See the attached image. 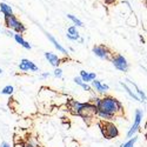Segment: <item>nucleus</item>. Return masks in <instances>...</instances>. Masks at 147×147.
Instances as JSON below:
<instances>
[{"label": "nucleus", "instance_id": "nucleus-1", "mask_svg": "<svg viewBox=\"0 0 147 147\" xmlns=\"http://www.w3.org/2000/svg\"><path fill=\"white\" fill-rule=\"evenodd\" d=\"M67 106L73 114H76V115L79 114V117H81L85 121L87 119H92L93 117H95L96 111H98V108L94 105L90 104L88 101L79 102L78 100H74V99H69L67 102Z\"/></svg>", "mask_w": 147, "mask_h": 147}, {"label": "nucleus", "instance_id": "nucleus-2", "mask_svg": "<svg viewBox=\"0 0 147 147\" xmlns=\"http://www.w3.org/2000/svg\"><path fill=\"white\" fill-rule=\"evenodd\" d=\"M99 111H102L112 117H117L119 114H122L124 112V106L120 100L117 98L111 96V95H105L100 99V102L96 107Z\"/></svg>", "mask_w": 147, "mask_h": 147}, {"label": "nucleus", "instance_id": "nucleus-3", "mask_svg": "<svg viewBox=\"0 0 147 147\" xmlns=\"http://www.w3.org/2000/svg\"><path fill=\"white\" fill-rule=\"evenodd\" d=\"M100 131L106 139H114L119 136V129L112 121H101L99 124Z\"/></svg>", "mask_w": 147, "mask_h": 147}, {"label": "nucleus", "instance_id": "nucleus-4", "mask_svg": "<svg viewBox=\"0 0 147 147\" xmlns=\"http://www.w3.org/2000/svg\"><path fill=\"white\" fill-rule=\"evenodd\" d=\"M5 25L8 30H12V31H14L16 33H24L26 31V27L25 25L18 20V18L13 14V16H8V17H5Z\"/></svg>", "mask_w": 147, "mask_h": 147}, {"label": "nucleus", "instance_id": "nucleus-5", "mask_svg": "<svg viewBox=\"0 0 147 147\" xmlns=\"http://www.w3.org/2000/svg\"><path fill=\"white\" fill-rule=\"evenodd\" d=\"M142 118H144V112L141 111V109H136V113H134V121H133L131 128L127 132V137L128 138L134 137V134H136L139 131V128L141 126Z\"/></svg>", "mask_w": 147, "mask_h": 147}, {"label": "nucleus", "instance_id": "nucleus-6", "mask_svg": "<svg viewBox=\"0 0 147 147\" xmlns=\"http://www.w3.org/2000/svg\"><path fill=\"white\" fill-rule=\"evenodd\" d=\"M111 61H112L113 66L117 69H119L120 72H127L128 68H129V64H128L127 59L124 55H121V54H114L112 57Z\"/></svg>", "mask_w": 147, "mask_h": 147}, {"label": "nucleus", "instance_id": "nucleus-7", "mask_svg": "<svg viewBox=\"0 0 147 147\" xmlns=\"http://www.w3.org/2000/svg\"><path fill=\"white\" fill-rule=\"evenodd\" d=\"M92 52L98 58H100L102 60H108L109 58H111V52H109V50L105 45H95V46H93Z\"/></svg>", "mask_w": 147, "mask_h": 147}, {"label": "nucleus", "instance_id": "nucleus-8", "mask_svg": "<svg viewBox=\"0 0 147 147\" xmlns=\"http://www.w3.org/2000/svg\"><path fill=\"white\" fill-rule=\"evenodd\" d=\"M18 67L20 68V71L22 72H28V71H32V72H36L39 68L36 66L33 61L28 60V59H22L20 61V64L18 65Z\"/></svg>", "mask_w": 147, "mask_h": 147}, {"label": "nucleus", "instance_id": "nucleus-9", "mask_svg": "<svg viewBox=\"0 0 147 147\" xmlns=\"http://www.w3.org/2000/svg\"><path fill=\"white\" fill-rule=\"evenodd\" d=\"M91 84H92V90H94V92H96V93H99V94H105L108 90H109V86L108 85H106V84H104L101 80H96V79H94L93 81H91Z\"/></svg>", "mask_w": 147, "mask_h": 147}, {"label": "nucleus", "instance_id": "nucleus-10", "mask_svg": "<svg viewBox=\"0 0 147 147\" xmlns=\"http://www.w3.org/2000/svg\"><path fill=\"white\" fill-rule=\"evenodd\" d=\"M45 58L47 59L48 63H50V65H52L53 67H59V65L61 63V59L52 52H45Z\"/></svg>", "mask_w": 147, "mask_h": 147}, {"label": "nucleus", "instance_id": "nucleus-11", "mask_svg": "<svg viewBox=\"0 0 147 147\" xmlns=\"http://www.w3.org/2000/svg\"><path fill=\"white\" fill-rule=\"evenodd\" d=\"M125 84H127V85H131V87L132 88H134L136 91H134V93H136L138 96H139V99L141 100V102H145L146 101V94H145V92L144 91H141L138 86H137V84H134L133 81H131L129 79H125Z\"/></svg>", "mask_w": 147, "mask_h": 147}, {"label": "nucleus", "instance_id": "nucleus-12", "mask_svg": "<svg viewBox=\"0 0 147 147\" xmlns=\"http://www.w3.org/2000/svg\"><path fill=\"white\" fill-rule=\"evenodd\" d=\"M66 36L69 39V40H73V41H77L80 39V35H79V32L77 30V26H71L67 28V33H66Z\"/></svg>", "mask_w": 147, "mask_h": 147}, {"label": "nucleus", "instance_id": "nucleus-13", "mask_svg": "<svg viewBox=\"0 0 147 147\" xmlns=\"http://www.w3.org/2000/svg\"><path fill=\"white\" fill-rule=\"evenodd\" d=\"M46 35H47V38L48 39H50L51 40V42L53 44V46L57 48V50L60 52V53H63V54H65V55H67V50H65V48L63 47V46H61L59 42H58V40L54 38V36H52L50 33H46Z\"/></svg>", "mask_w": 147, "mask_h": 147}, {"label": "nucleus", "instance_id": "nucleus-14", "mask_svg": "<svg viewBox=\"0 0 147 147\" xmlns=\"http://www.w3.org/2000/svg\"><path fill=\"white\" fill-rule=\"evenodd\" d=\"M13 38H14V40H16L18 44H20V46H22L24 48H26V50H31V48H32V46H31L25 39L22 38L21 34H19V33H14Z\"/></svg>", "mask_w": 147, "mask_h": 147}, {"label": "nucleus", "instance_id": "nucleus-15", "mask_svg": "<svg viewBox=\"0 0 147 147\" xmlns=\"http://www.w3.org/2000/svg\"><path fill=\"white\" fill-rule=\"evenodd\" d=\"M120 85H121V86H122V88H124L126 92H127V94L132 98V99H134V100H137V101H139V102H141V100L139 99V96L136 94V93H134V91H132L129 87H128V85H126L125 82H122V81H120Z\"/></svg>", "mask_w": 147, "mask_h": 147}, {"label": "nucleus", "instance_id": "nucleus-16", "mask_svg": "<svg viewBox=\"0 0 147 147\" xmlns=\"http://www.w3.org/2000/svg\"><path fill=\"white\" fill-rule=\"evenodd\" d=\"M0 11H1V13H3L5 17L13 16V9H12V7L8 6V5L5 4V3H1V4H0Z\"/></svg>", "mask_w": 147, "mask_h": 147}, {"label": "nucleus", "instance_id": "nucleus-17", "mask_svg": "<svg viewBox=\"0 0 147 147\" xmlns=\"http://www.w3.org/2000/svg\"><path fill=\"white\" fill-rule=\"evenodd\" d=\"M95 115L99 117L102 121H112V120L114 119V117L109 115V114H107V113H105V112H102V111H99V109L96 111V114H95Z\"/></svg>", "mask_w": 147, "mask_h": 147}, {"label": "nucleus", "instance_id": "nucleus-18", "mask_svg": "<svg viewBox=\"0 0 147 147\" xmlns=\"http://www.w3.org/2000/svg\"><path fill=\"white\" fill-rule=\"evenodd\" d=\"M138 141V137H132L128 141L121 144L120 147H134V145H136V142Z\"/></svg>", "mask_w": 147, "mask_h": 147}, {"label": "nucleus", "instance_id": "nucleus-19", "mask_svg": "<svg viewBox=\"0 0 147 147\" xmlns=\"http://www.w3.org/2000/svg\"><path fill=\"white\" fill-rule=\"evenodd\" d=\"M13 92H14V87L12 85H7V86H5L1 90V94H5V95H12Z\"/></svg>", "mask_w": 147, "mask_h": 147}, {"label": "nucleus", "instance_id": "nucleus-20", "mask_svg": "<svg viewBox=\"0 0 147 147\" xmlns=\"http://www.w3.org/2000/svg\"><path fill=\"white\" fill-rule=\"evenodd\" d=\"M79 77L81 78L82 82H85V84L91 82V80H90V74H88V72H86V71H80V76H79Z\"/></svg>", "mask_w": 147, "mask_h": 147}, {"label": "nucleus", "instance_id": "nucleus-21", "mask_svg": "<svg viewBox=\"0 0 147 147\" xmlns=\"http://www.w3.org/2000/svg\"><path fill=\"white\" fill-rule=\"evenodd\" d=\"M67 18H68V19H71L73 22H74V25H76V26H79V27H82V26H84L82 21H81V20H79L77 17L72 16V14H67Z\"/></svg>", "mask_w": 147, "mask_h": 147}, {"label": "nucleus", "instance_id": "nucleus-22", "mask_svg": "<svg viewBox=\"0 0 147 147\" xmlns=\"http://www.w3.org/2000/svg\"><path fill=\"white\" fill-rule=\"evenodd\" d=\"M100 99H101V98H99L98 95H92L88 102L92 104V105H94L95 107H98V105H99V102H100Z\"/></svg>", "mask_w": 147, "mask_h": 147}, {"label": "nucleus", "instance_id": "nucleus-23", "mask_svg": "<svg viewBox=\"0 0 147 147\" xmlns=\"http://www.w3.org/2000/svg\"><path fill=\"white\" fill-rule=\"evenodd\" d=\"M53 76L55 77V78H63V69L61 68H59V67H55V69H54V72H53Z\"/></svg>", "mask_w": 147, "mask_h": 147}, {"label": "nucleus", "instance_id": "nucleus-24", "mask_svg": "<svg viewBox=\"0 0 147 147\" xmlns=\"http://www.w3.org/2000/svg\"><path fill=\"white\" fill-rule=\"evenodd\" d=\"M84 91H86V92H94L93 90H92V87L90 86V85L88 84H85V82H82V85H81V86H80Z\"/></svg>", "mask_w": 147, "mask_h": 147}, {"label": "nucleus", "instance_id": "nucleus-25", "mask_svg": "<svg viewBox=\"0 0 147 147\" xmlns=\"http://www.w3.org/2000/svg\"><path fill=\"white\" fill-rule=\"evenodd\" d=\"M73 81H74L77 85H79V86H81V85H82V80H81L80 77H76L74 79H73Z\"/></svg>", "mask_w": 147, "mask_h": 147}, {"label": "nucleus", "instance_id": "nucleus-26", "mask_svg": "<svg viewBox=\"0 0 147 147\" xmlns=\"http://www.w3.org/2000/svg\"><path fill=\"white\" fill-rule=\"evenodd\" d=\"M88 74H90V80H91V81H93L94 79H96V74H95V73H93V72H88Z\"/></svg>", "mask_w": 147, "mask_h": 147}, {"label": "nucleus", "instance_id": "nucleus-27", "mask_svg": "<svg viewBox=\"0 0 147 147\" xmlns=\"http://www.w3.org/2000/svg\"><path fill=\"white\" fill-rule=\"evenodd\" d=\"M50 76H51L50 73H48V72H46V73H42V74H41V78H42V79H45V78H48Z\"/></svg>", "mask_w": 147, "mask_h": 147}, {"label": "nucleus", "instance_id": "nucleus-28", "mask_svg": "<svg viewBox=\"0 0 147 147\" xmlns=\"http://www.w3.org/2000/svg\"><path fill=\"white\" fill-rule=\"evenodd\" d=\"M24 145H25V142H16L14 147H24Z\"/></svg>", "mask_w": 147, "mask_h": 147}, {"label": "nucleus", "instance_id": "nucleus-29", "mask_svg": "<svg viewBox=\"0 0 147 147\" xmlns=\"http://www.w3.org/2000/svg\"><path fill=\"white\" fill-rule=\"evenodd\" d=\"M24 147H35V146H34L32 142H30V141H28V142H26L25 145H24Z\"/></svg>", "mask_w": 147, "mask_h": 147}, {"label": "nucleus", "instance_id": "nucleus-30", "mask_svg": "<svg viewBox=\"0 0 147 147\" xmlns=\"http://www.w3.org/2000/svg\"><path fill=\"white\" fill-rule=\"evenodd\" d=\"M0 147H12V146L8 142H3L1 145H0Z\"/></svg>", "mask_w": 147, "mask_h": 147}, {"label": "nucleus", "instance_id": "nucleus-31", "mask_svg": "<svg viewBox=\"0 0 147 147\" xmlns=\"http://www.w3.org/2000/svg\"><path fill=\"white\" fill-rule=\"evenodd\" d=\"M6 33H7V35H8V36H13V35H14V33L12 32V31H7Z\"/></svg>", "mask_w": 147, "mask_h": 147}, {"label": "nucleus", "instance_id": "nucleus-32", "mask_svg": "<svg viewBox=\"0 0 147 147\" xmlns=\"http://www.w3.org/2000/svg\"><path fill=\"white\" fill-rule=\"evenodd\" d=\"M114 1H115V0H105V3H106V4H113Z\"/></svg>", "mask_w": 147, "mask_h": 147}, {"label": "nucleus", "instance_id": "nucleus-33", "mask_svg": "<svg viewBox=\"0 0 147 147\" xmlns=\"http://www.w3.org/2000/svg\"><path fill=\"white\" fill-rule=\"evenodd\" d=\"M1 73H3V69H1V68H0V74H1Z\"/></svg>", "mask_w": 147, "mask_h": 147}]
</instances>
